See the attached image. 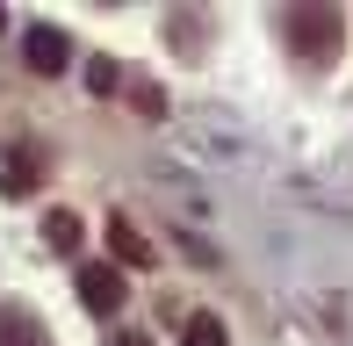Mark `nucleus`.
I'll use <instances>...</instances> for the list:
<instances>
[{
  "instance_id": "obj_1",
  "label": "nucleus",
  "mask_w": 353,
  "mask_h": 346,
  "mask_svg": "<svg viewBox=\"0 0 353 346\" xmlns=\"http://www.w3.org/2000/svg\"><path fill=\"white\" fill-rule=\"evenodd\" d=\"M281 29H288V43H296V58H310V65H332L339 58V8H288L281 14Z\"/></svg>"
},
{
  "instance_id": "obj_2",
  "label": "nucleus",
  "mask_w": 353,
  "mask_h": 346,
  "mask_svg": "<svg viewBox=\"0 0 353 346\" xmlns=\"http://www.w3.org/2000/svg\"><path fill=\"white\" fill-rule=\"evenodd\" d=\"M123 296H130V289H123V267L116 260H87V267H79V303H87L94 318H116Z\"/></svg>"
},
{
  "instance_id": "obj_3",
  "label": "nucleus",
  "mask_w": 353,
  "mask_h": 346,
  "mask_svg": "<svg viewBox=\"0 0 353 346\" xmlns=\"http://www.w3.org/2000/svg\"><path fill=\"white\" fill-rule=\"evenodd\" d=\"M43 181V152L37 145H0V195H29Z\"/></svg>"
},
{
  "instance_id": "obj_4",
  "label": "nucleus",
  "mask_w": 353,
  "mask_h": 346,
  "mask_svg": "<svg viewBox=\"0 0 353 346\" xmlns=\"http://www.w3.org/2000/svg\"><path fill=\"white\" fill-rule=\"evenodd\" d=\"M22 58H29V72H65V58H72V43L65 37H58V29H29V37H22Z\"/></svg>"
},
{
  "instance_id": "obj_5",
  "label": "nucleus",
  "mask_w": 353,
  "mask_h": 346,
  "mask_svg": "<svg viewBox=\"0 0 353 346\" xmlns=\"http://www.w3.org/2000/svg\"><path fill=\"white\" fill-rule=\"evenodd\" d=\"M108 253H116V267H152V238H144L130 216H116L108 224Z\"/></svg>"
},
{
  "instance_id": "obj_6",
  "label": "nucleus",
  "mask_w": 353,
  "mask_h": 346,
  "mask_svg": "<svg viewBox=\"0 0 353 346\" xmlns=\"http://www.w3.org/2000/svg\"><path fill=\"white\" fill-rule=\"evenodd\" d=\"M0 346H51L43 318H29L22 303H0Z\"/></svg>"
},
{
  "instance_id": "obj_7",
  "label": "nucleus",
  "mask_w": 353,
  "mask_h": 346,
  "mask_svg": "<svg viewBox=\"0 0 353 346\" xmlns=\"http://www.w3.org/2000/svg\"><path fill=\"white\" fill-rule=\"evenodd\" d=\"M79 231H87V224H79L72 210H51V216H43V245H51V253H79Z\"/></svg>"
},
{
  "instance_id": "obj_8",
  "label": "nucleus",
  "mask_w": 353,
  "mask_h": 346,
  "mask_svg": "<svg viewBox=\"0 0 353 346\" xmlns=\"http://www.w3.org/2000/svg\"><path fill=\"white\" fill-rule=\"evenodd\" d=\"M181 346H231V339H223V318H210V310H195V318L181 325Z\"/></svg>"
},
{
  "instance_id": "obj_9",
  "label": "nucleus",
  "mask_w": 353,
  "mask_h": 346,
  "mask_svg": "<svg viewBox=\"0 0 353 346\" xmlns=\"http://www.w3.org/2000/svg\"><path fill=\"white\" fill-rule=\"evenodd\" d=\"M130 101H137V116H166V94H159L152 80H144V87H130Z\"/></svg>"
},
{
  "instance_id": "obj_10",
  "label": "nucleus",
  "mask_w": 353,
  "mask_h": 346,
  "mask_svg": "<svg viewBox=\"0 0 353 346\" xmlns=\"http://www.w3.org/2000/svg\"><path fill=\"white\" fill-rule=\"evenodd\" d=\"M108 346H144V339H108Z\"/></svg>"
},
{
  "instance_id": "obj_11",
  "label": "nucleus",
  "mask_w": 353,
  "mask_h": 346,
  "mask_svg": "<svg viewBox=\"0 0 353 346\" xmlns=\"http://www.w3.org/2000/svg\"><path fill=\"white\" fill-rule=\"evenodd\" d=\"M0 29H8V14H0Z\"/></svg>"
}]
</instances>
